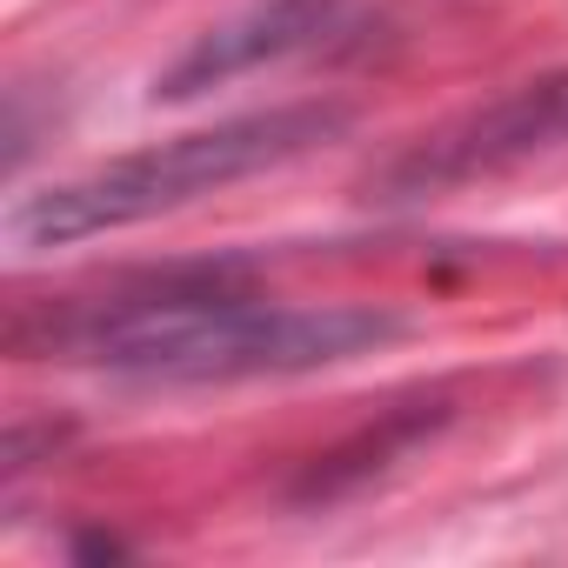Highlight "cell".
<instances>
[{
  "mask_svg": "<svg viewBox=\"0 0 568 568\" xmlns=\"http://www.w3.org/2000/svg\"><path fill=\"white\" fill-rule=\"evenodd\" d=\"M561 148H568V68L535 74V81L495 94L488 108H468L462 121L422 134L368 181V201H388V207L442 201L455 187L501 181V174H515L541 154H561Z\"/></svg>",
  "mask_w": 568,
  "mask_h": 568,
  "instance_id": "3957f363",
  "label": "cell"
},
{
  "mask_svg": "<svg viewBox=\"0 0 568 568\" xmlns=\"http://www.w3.org/2000/svg\"><path fill=\"white\" fill-rule=\"evenodd\" d=\"M402 335L408 322L388 308H362V302L288 308L201 281V288H161L114 308H81L54 328L48 348L128 382L207 388V382H274V375L342 368Z\"/></svg>",
  "mask_w": 568,
  "mask_h": 568,
  "instance_id": "6da1fadb",
  "label": "cell"
},
{
  "mask_svg": "<svg viewBox=\"0 0 568 568\" xmlns=\"http://www.w3.org/2000/svg\"><path fill=\"white\" fill-rule=\"evenodd\" d=\"M348 134V108L335 101H302V108H267V114H241L221 128H194L174 141H154L141 154H121L94 174H74L48 194H28L14 207V241L21 247H74L154 214H174L201 194H221L247 174L288 168L302 154H315L322 141Z\"/></svg>",
  "mask_w": 568,
  "mask_h": 568,
  "instance_id": "7a4b0ae2",
  "label": "cell"
},
{
  "mask_svg": "<svg viewBox=\"0 0 568 568\" xmlns=\"http://www.w3.org/2000/svg\"><path fill=\"white\" fill-rule=\"evenodd\" d=\"M355 8L362 0H254V8H241L187 41V54L154 81V101H194V94L227 88L241 74H261V68H281L308 48H328L335 34L355 28Z\"/></svg>",
  "mask_w": 568,
  "mask_h": 568,
  "instance_id": "277c9868",
  "label": "cell"
}]
</instances>
